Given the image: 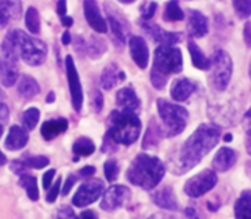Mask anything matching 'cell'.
Segmentation results:
<instances>
[{
	"mask_svg": "<svg viewBox=\"0 0 251 219\" xmlns=\"http://www.w3.org/2000/svg\"><path fill=\"white\" fill-rule=\"evenodd\" d=\"M221 137V130L214 124H200L178 149L173 150L167 160L174 175H182L196 167L203 157L214 149Z\"/></svg>",
	"mask_w": 251,
	"mask_h": 219,
	"instance_id": "cell-1",
	"label": "cell"
},
{
	"mask_svg": "<svg viewBox=\"0 0 251 219\" xmlns=\"http://www.w3.org/2000/svg\"><path fill=\"white\" fill-rule=\"evenodd\" d=\"M166 167L162 160L148 153L137 154L126 172L127 179L144 190H152L162 182Z\"/></svg>",
	"mask_w": 251,
	"mask_h": 219,
	"instance_id": "cell-2",
	"label": "cell"
},
{
	"mask_svg": "<svg viewBox=\"0 0 251 219\" xmlns=\"http://www.w3.org/2000/svg\"><path fill=\"white\" fill-rule=\"evenodd\" d=\"M106 135L118 145H133L140 138L142 124L137 113L115 109L106 120Z\"/></svg>",
	"mask_w": 251,
	"mask_h": 219,
	"instance_id": "cell-3",
	"label": "cell"
},
{
	"mask_svg": "<svg viewBox=\"0 0 251 219\" xmlns=\"http://www.w3.org/2000/svg\"><path fill=\"white\" fill-rule=\"evenodd\" d=\"M184 68L182 52L178 47L171 46H159L155 50L153 66L151 71V81L156 90L166 87L169 76L181 73Z\"/></svg>",
	"mask_w": 251,
	"mask_h": 219,
	"instance_id": "cell-4",
	"label": "cell"
},
{
	"mask_svg": "<svg viewBox=\"0 0 251 219\" xmlns=\"http://www.w3.org/2000/svg\"><path fill=\"white\" fill-rule=\"evenodd\" d=\"M156 106H157L159 117L162 120L164 137L174 138L184 132L188 124V117H189V113L184 106L173 103L163 98H159L156 101Z\"/></svg>",
	"mask_w": 251,
	"mask_h": 219,
	"instance_id": "cell-5",
	"label": "cell"
},
{
	"mask_svg": "<svg viewBox=\"0 0 251 219\" xmlns=\"http://www.w3.org/2000/svg\"><path fill=\"white\" fill-rule=\"evenodd\" d=\"M13 37L17 51L20 58L29 66H40L47 58V46L45 42L39 40L36 37L29 36L21 29H14L8 32Z\"/></svg>",
	"mask_w": 251,
	"mask_h": 219,
	"instance_id": "cell-6",
	"label": "cell"
},
{
	"mask_svg": "<svg viewBox=\"0 0 251 219\" xmlns=\"http://www.w3.org/2000/svg\"><path fill=\"white\" fill-rule=\"evenodd\" d=\"M210 73L208 81L211 87L217 91H225L232 79L233 72V62L228 52L225 50H217L210 59Z\"/></svg>",
	"mask_w": 251,
	"mask_h": 219,
	"instance_id": "cell-7",
	"label": "cell"
},
{
	"mask_svg": "<svg viewBox=\"0 0 251 219\" xmlns=\"http://www.w3.org/2000/svg\"><path fill=\"white\" fill-rule=\"evenodd\" d=\"M218 175L214 170H203L185 182L184 192L192 198H199L215 188Z\"/></svg>",
	"mask_w": 251,
	"mask_h": 219,
	"instance_id": "cell-8",
	"label": "cell"
},
{
	"mask_svg": "<svg viewBox=\"0 0 251 219\" xmlns=\"http://www.w3.org/2000/svg\"><path fill=\"white\" fill-rule=\"evenodd\" d=\"M103 182L101 179H90L87 182L81 183V186L75 193L72 203L75 207L84 208L87 205L96 203L103 195Z\"/></svg>",
	"mask_w": 251,
	"mask_h": 219,
	"instance_id": "cell-9",
	"label": "cell"
},
{
	"mask_svg": "<svg viewBox=\"0 0 251 219\" xmlns=\"http://www.w3.org/2000/svg\"><path fill=\"white\" fill-rule=\"evenodd\" d=\"M131 198V190L125 185H113L103 193L101 198V208L103 211L112 212L126 205Z\"/></svg>",
	"mask_w": 251,
	"mask_h": 219,
	"instance_id": "cell-10",
	"label": "cell"
},
{
	"mask_svg": "<svg viewBox=\"0 0 251 219\" xmlns=\"http://www.w3.org/2000/svg\"><path fill=\"white\" fill-rule=\"evenodd\" d=\"M65 69H67L68 86H69V91H71L72 105L76 112H80L81 106H83V90H81L79 73L75 65L74 58L71 55L65 57Z\"/></svg>",
	"mask_w": 251,
	"mask_h": 219,
	"instance_id": "cell-11",
	"label": "cell"
},
{
	"mask_svg": "<svg viewBox=\"0 0 251 219\" xmlns=\"http://www.w3.org/2000/svg\"><path fill=\"white\" fill-rule=\"evenodd\" d=\"M105 7H106L105 11H106V17H108L106 22H109V25H111L112 35L118 40L119 44H126V40L131 32L130 24L116 8H111L109 4H105Z\"/></svg>",
	"mask_w": 251,
	"mask_h": 219,
	"instance_id": "cell-12",
	"label": "cell"
},
{
	"mask_svg": "<svg viewBox=\"0 0 251 219\" xmlns=\"http://www.w3.org/2000/svg\"><path fill=\"white\" fill-rule=\"evenodd\" d=\"M141 26L144 30L148 33L149 36L155 40L156 43H160V46H171L174 47V44H177L182 36L178 32H169L164 30L162 26H159L157 24H152L151 21H142Z\"/></svg>",
	"mask_w": 251,
	"mask_h": 219,
	"instance_id": "cell-13",
	"label": "cell"
},
{
	"mask_svg": "<svg viewBox=\"0 0 251 219\" xmlns=\"http://www.w3.org/2000/svg\"><path fill=\"white\" fill-rule=\"evenodd\" d=\"M84 8V17L90 25V28L98 33H106L108 32V22L101 14V10L98 7V3L94 0H86L83 1Z\"/></svg>",
	"mask_w": 251,
	"mask_h": 219,
	"instance_id": "cell-14",
	"label": "cell"
},
{
	"mask_svg": "<svg viewBox=\"0 0 251 219\" xmlns=\"http://www.w3.org/2000/svg\"><path fill=\"white\" fill-rule=\"evenodd\" d=\"M128 47L134 64L140 69H147L149 62V49L145 39L141 36H131L128 40Z\"/></svg>",
	"mask_w": 251,
	"mask_h": 219,
	"instance_id": "cell-15",
	"label": "cell"
},
{
	"mask_svg": "<svg viewBox=\"0 0 251 219\" xmlns=\"http://www.w3.org/2000/svg\"><path fill=\"white\" fill-rule=\"evenodd\" d=\"M186 29L192 39L204 37L208 33V18L199 10H189Z\"/></svg>",
	"mask_w": 251,
	"mask_h": 219,
	"instance_id": "cell-16",
	"label": "cell"
},
{
	"mask_svg": "<svg viewBox=\"0 0 251 219\" xmlns=\"http://www.w3.org/2000/svg\"><path fill=\"white\" fill-rule=\"evenodd\" d=\"M152 200L157 207H160L163 210H167V211H178L179 210V204H178L177 197H176V193L169 185L160 186L159 189L155 190L152 193Z\"/></svg>",
	"mask_w": 251,
	"mask_h": 219,
	"instance_id": "cell-17",
	"label": "cell"
},
{
	"mask_svg": "<svg viewBox=\"0 0 251 219\" xmlns=\"http://www.w3.org/2000/svg\"><path fill=\"white\" fill-rule=\"evenodd\" d=\"M237 161V152L224 146L217 153L213 159V168L215 172H226L230 168L236 164Z\"/></svg>",
	"mask_w": 251,
	"mask_h": 219,
	"instance_id": "cell-18",
	"label": "cell"
},
{
	"mask_svg": "<svg viewBox=\"0 0 251 219\" xmlns=\"http://www.w3.org/2000/svg\"><path fill=\"white\" fill-rule=\"evenodd\" d=\"M116 103L122 110H128V112H133L137 115L141 109L140 98L131 87H125L119 90L116 94Z\"/></svg>",
	"mask_w": 251,
	"mask_h": 219,
	"instance_id": "cell-19",
	"label": "cell"
},
{
	"mask_svg": "<svg viewBox=\"0 0 251 219\" xmlns=\"http://www.w3.org/2000/svg\"><path fill=\"white\" fill-rule=\"evenodd\" d=\"M196 88H198L196 83L191 79H186V77L177 79L171 86V98L177 102H184L196 91Z\"/></svg>",
	"mask_w": 251,
	"mask_h": 219,
	"instance_id": "cell-20",
	"label": "cell"
},
{
	"mask_svg": "<svg viewBox=\"0 0 251 219\" xmlns=\"http://www.w3.org/2000/svg\"><path fill=\"white\" fill-rule=\"evenodd\" d=\"M126 80V73L116 64H109L101 73V87L109 91Z\"/></svg>",
	"mask_w": 251,
	"mask_h": 219,
	"instance_id": "cell-21",
	"label": "cell"
},
{
	"mask_svg": "<svg viewBox=\"0 0 251 219\" xmlns=\"http://www.w3.org/2000/svg\"><path fill=\"white\" fill-rule=\"evenodd\" d=\"M28 141H29V135L25 128L20 125H11L7 138L4 141V146L7 150H21L26 146Z\"/></svg>",
	"mask_w": 251,
	"mask_h": 219,
	"instance_id": "cell-22",
	"label": "cell"
},
{
	"mask_svg": "<svg viewBox=\"0 0 251 219\" xmlns=\"http://www.w3.org/2000/svg\"><path fill=\"white\" fill-rule=\"evenodd\" d=\"M68 123L67 119L64 117H59V119H51V120H47L43 123L40 132H42V137L46 141H51V139L57 138L58 135L64 134L68 130Z\"/></svg>",
	"mask_w": 251,
	"mask_h": 219,
	"instance_id": "cell-23",
	"label": "cell"
},
{
	"mask_svg": "<svg viewBox=\"0 0 251 219\" xmlns=\"http://www.w3.org/2000/svg\"><path fill=\"white\" fill-rule=\"evenodd\" d=\"M21 14V1H0V26H7L10 20H18Z\"/></svg>",
	"mask_w": 251,
	"mask_h": 219,
	"instance_id": "cell-24",
	"label": "cell"
},
{
	"mask_svg": "<svg viewBox=\"0 0 251 219\" xmlns=\"http://www.w3.org/2000/svg\"><path fill=\"white\" fill-rule=\"evenodd\" d=\"M164 138V131H163V127L155 119L151 120V123L148 125V130L145 132V137H144V141H142V149H155L156 146L160 144V141Z\"/></svg>",
	"mask_w": 251,
	"mask_h": 219,
	"instance_id": "cell-25",
	"label": "cell"
},
{
	"mask_svg": "<svg viewBox=\"0 0 251 219\" xmlns=\"http://www.w3.org/2000/svg\"><path fill=\"white\" fill-rule=\"evenodd\" d=\"M18 79V64L0 58V81L4 87H13Z\"/></svg>",
	"mask_w": 251,
	"mask_h": 219,
	"instance_id": "cell-26",
	"label": "cell"
},
{
	"mask_svg": "<svg viewBox=\"0 0 251 219\" xmlns=\"http://www.w3.org/2000/svg\"><path fill=\"white\" fill-rule=\"evenodd\" d=\"M17 91H18V94L21 95L24 99L29 101L32 98H35L36 95H39V93H40V86H39V83L32 76L24 74V76H21L20 81H18Z\"/></svg>",
	"mask_w": 251,
	"mask_h": 219,
	"instance_id": "cell-27",
	"label": "cell"
},
{
	"mask_svg": "<svg viewBox=\"0 0 251 219\" xmlns=\"http://www.w3.org/2000/svg\"><path fill=\"white\" fill-rule=\"evenodd\" d=\"M188 50L191 54V59H192L193 66L199 71H208L210 69V58H207L206 54L203 52V50L200 49L198 44L193 42L192 39L188 42Z\"/></svg>",
	"mask_w": 251,
	"mask_h": 219,
	"instance_id": "cell-28",
	"label": "cell"
},
{
	"mask_svg": "<svg viewBox=\"0 0 251 219\" xmlns=\"http://www.w3.org/2000/svg\"><path fill=\"white\" fill-rule=\"evenodd\" d=\"M235 219H251V190H243L236 200Z\"/></svg>",
	"mask_w": 251,
	"mask_h": 219,
	"instance_id": "cell-29",
	"label": "cell"
},
{
	"mask_svg": "<svg viewBox=\"0 0 251 219\" xmlns=\"http://www.w3.org/2000/svg\"><path fill=\"white\" fill-rule=\"evenodd\" d=\"M72 152L76 156L75 161L79 160V157H89L96 152V145L94 142L87 137H81V138L75 141L74 146H72Z\"/></svg>",
	"mask_w": 251,
	"mask_h": 219,
	"instance_id": "cell-30",
	"label": "cell"
},
{
	"mask_svg": "<svg viewBox=\"0 0 251 219\" xmlns=\"http://www.w3.org/2000/svg\"><path fill=\"white\" fill-rule=\"evenodd\" d=\"M106 49H108L106 42L102 40L101 37L91 36L89 42H86V54L90 58L98 59L100 57H102V54L106 51Z\"/></svg>",
	"mask_w": 251,
	"mask_h": 219,
	"instance_id": "cell-31",
	"label": "cell"
},
{
	"mask_svg": "<svg viewBox=\"0 0 251 219\" xmlns=\"http://www.w3.org/2000/svg\"><path fill=\"white\" fill-rule=\"evenodd\" d=\"M20 183L24 189L26 190V195L32 201L39 200V189H37V179L30 174H24L20 176Z\"/></svg>",
	"mask_w": 251,
	"mask_h": 219,
	"instance_id": "cell-32",
	"label": "cell"
},
{
	"mask_svg": "<svg viewBox=\"0 0 251 219\" xmlns=\"http://www.w3.org/2000/svg\"><path fill=\"white\" fill-rule=\"evenodd\" d=\"M164 20L169 22H178L184 20V11L179 7L178 1H169L166 4V10H164Z\"/></svg>",
	"mask_w": 251,
	"mask_h": 219,
	"instance_id": "cell-33",
	"label": "cell"
},
{
	"mask_svg": "<svg viewBox=\"0 0 251 219\" xmlns=\"http://www.w3.org/2000/svg\"><path fill=\"white\" fill-rule=\"evenodd\" d=\"M25 25L30 33L36 35L40 32V15L35 7H29L25 14Z\"/></svg>",
	"mask_w": 251,
	"mask_h": 219,
	"instance_id": "cell-34",
	"label": "cell"
},
{
	"mask_svg": "<svg viewBox=\"0 0 251 219\" xmlns=\"http://www.w3.org/2000/svg\"><path fill=\"white\" fill-rule=\"evenodd\" d=\"M39 119H40V110L37 109V108H35V106L28 108V109L23 113L24 128H25L26 131H32V130L36 127Z\"/></svg>",
	"mask_w": 251,
	"mask_h": 219,
	"instance_id": "cell-35",
	"label": "cell"
},
{
	"mask_svg": "<svg viewBox=\"0 0 251 219\" xmlns=\"http://www.w3.org/2000/svg\"><path fill=\"white\" fill-rule=\"evenodd\" d=\"M21 163L25 166V168L42 170L50 164V159L46 156H29V157H24Z\"/></svg>",
	"mask_w": 251,
	"mask_h": 219,
	"instance_id": "cell-36",
	"label": "cell"
},
{
	"mask_svg": "<svg viewBox=\"0 0 251 219\" xmlns=\"http://www.w3.org/2000/svg\"><path fill=\"white\" fill-rule=\"evenodd\" d=\"M119 172H120V167L116 159H109L103 163V174L108 182H115L118 179Z\"/></svg>",
	"mask_w": 251,
	"mask_h": 219,
	"instance_id": "cell-37",
	"label": "cell"
},
{
	"mask_svg": "<svg viewBox=\"0 0 251 219\" xmlns=\"http://www.w3.org/2000/svg\"><path fill=\"white\" fill-rule=\"evenodd\" d=\"M232 6L235 8V13L242 20H249L251 17V0L247 1H233Z\"/></svg>",
	"mask_w": 251,
	"mask_h": 219,
	"instance_id": "cell-38",
	"label": "cell"
},
{
	"mask_svg": "<svg viewBox=\"0 0 251 219\" xmlns=\"http://www.w3.org/2000/svg\"><path fill=\"white\" fill-rule=\"evenodd\" d=\"M157 10V3L156 1H144L141 4V17L144 21H151L153 18V15L156 14Z\"/></svg>",
	"mask_w": 251,
	"mask_h": 219,
	"instance_id": "cell-39",
	"label": "cell"
},
{
	"mask_svg": "<svg viewBox=\"0 0 251 219\" xmlns=\"http://www.w3.org/2000/svg\"><path fill=\"white\" fill-rule=\"evenodd\" d=\"M61 182H62V179H61V176H59L58 179L55 181V183L49 189V193H47V196H46V201H47V203H54V201L57 200V197H58L59 195V189H61Z\"/></svg>",
	"mask_w": 251,
	"mask_h": 219,
	"instance_id": "cell-40",
	"label": "cell"
},
{
	"mask_svg": "<svg viewBox=\"0 0 251 219\" xmlns=\"http://www.w3.org/2000/svg\"><path fill=\"white\" fill-rule=\"evenodd\" d=\"M91 106L94 108V110H96L97 113L101 112V109L103 108V97L98 90H96V91L91 94Z\"/></svg>",
	"mask_w": 251,
	"mask_h": 219,
	"instance_id": "cell-41",
	"label": "cell"
},
{
	"mask_svg": "<svg viewBox=\"0 0 251 219\" xmlns=\"http://www.w3.org/2000/svg\"><path fill=\"white\" fill-rule=\"evenodd\" d=\"M116 150H118V144H115V142L105 134L102 146H101V152H102V153H113V152H116Z\"/></svg>",
	"mask_w": 251,
	"mask_h": 219,
	"instance_id": "cell-42",
	"label": "cell"
},
{
	"mask_svg": "<svg viewBox=\"0 0 251 219\" xmlns=\"http://www.w3.org/2000/svg\"><path fill=\"white\" fill-rule=\"evenodd\" d=\"M57 219H79V218L76 217V214H75V211L71 208V207H68V205H62L58 211H57Z\"/></svg>",
	"mask_w": 251,
	"mask_h": 219,
	"instance_id": "cell-43",
	"label": "cell"
},
{
	"mask_svg": "<svg viewBox=\"0 0 251 219\" xmlns=\"http://www.w3.org/2000/svg\"><path fill=\"white\" fill-rule=\"evenodd\" d=\"M243 127H244V130H246V134H247V138H246V141L251 142V108L244 113Z\"/></svg>",
	"mask_w": 251,
	"mask_h": 219,
	"instance_id": "cell-44",
	"label": "cell"
},
{
	"mask_svg": "<svg viewBox=\"0 0 251 219\" xmlns=\"http://www.w3.org/2000/svg\"><path fill=\"white\" fill-rule=\"evenodd\" d=\"M77 182V176L76 175H69L65 181V185L62 188V196H67L68 193L71 192V189L75 186V183Z\"/></svg>",
	"mask_w": 251,
	"mask_h": 219,
	"instance_id": "cell-45",
	"label": "cell"
},
{
	"mask_svg": "<svg viewBox=\"0 0 251 219\" xmlns=\"http://www.w3.org/2000/svg\"><path fill=\"white\" fill-rule=\"evenodd\" d=\"M10 119V110L4 102H0V124H6Z\"/></svg>",
	"mask_w": 251,
	"mask_h": 219,
	"instance_id": "cell-46",
	"label": "cell"
},
{
	"mask_svg": "<svg viewBox=\"0 0 251 219\" xmlns=\"http://www.w3.org/2000/svg\"><path fill=\"white\" fill-rule=\"evenodd\" d=\"M54 175H55V170H54V168L49 170L45 175H43V188H45L46 190L51 188V183H52V179H54Z\"/></svg>",
	"mask_w": 251,
	"mask_h": 219,
	"instance_id": "cell-47",
	"label": "cell"
},
{
	"mask_svg": "<svg viewBox=\"0 0 251 219\" xmlns=\"http://www.w3.org/2000/svg\"><path fill=\"white\" fill-rule=\"evenodd\" d=\"M243 37H244V43L246 46L251 49V22L247 21L244 24L243 28Z\"/></svg>",
	"mask_w": 251,
	"mask_h": 219,
	"instance_id": "cell-48",
	"label": "cell"
},
{
	"mask_svg": "<svg viewBox=\"0 0 251 219\" xmlns=\"http://www.w3.org/2000/svg\"><path fill=\"white\" fill-rule=\"evenodd\" d=\"M94 174H96V167H93V166H86L80 170V175L83 178H89Z\"/></svg>",
	"mask_w": 251,
	"mask_h": 219,
	"instance_id": "cell-49",
	"label": "cell"
},
{
	"mask_svg": "<svg viewBox=\"0 0 251 219\" xmlns=\"http://www.w3.org/2000/svg\"><path fill=\"white\" fill-rule=\"evenodd\" d=\"M67 1H58L57 3V13H58V15L62 18V17H65V14H67Z\"/></svg>",
	"mask_w": 251,
	"mask_h": 219,
	"instance_id": "cell-50",
	"label": "cell"
},
{
	"mask_svg": "<svg viewBox=\"0 0 251 219\" xmlns=\"http://www.w3.org/2000/svg\"><path fill=\"white\" fill-rule=\"evenodd\" d=\"M185 214H186V217L189 219H203L199 214L196 212V208H193V207H188V208L185 210Z\"/></svg>",
	"mask_w": 251,
	"mask_h": 219,
	"instance_id": "cell-51",
	"label": "cell"
},
{
	"mask_svg": "<svg viewBox=\"0 0 251 219\" xmlns=\"http://www.w3.org/2000/svg\"><path fill=\"white\" fill-rule=\"evenodd\" d=\"M148 219H177L176 217H173L170 214H166V212H156L153 215H151Z\"/></svg>",
	"mask_w": 251,
	"mask_h": 219,
	"instance_id": "cell-52",
	"label": "cell"
},
{
	"mask_svg": "<svg viewBox=\"0 0 251 219\" xmlns=\"http://www.w3.org/2000/svg\"><path fill=\"white\" fill-rule=\"evenodd\" d=\"M79 219H98V218H97L96 212L91 211V210H86V211L81 212Z\"/></svg>",
	"mask_w": 251,
	"mask_h": 219,
	"instance_id": "cell-53",
	"label": "cell"
},
{
	"mask_svg": "<svg viewBox=\"0 0 251 219\" xmlns=\"http://www.w3.org/2000/svg\"><path fill=\"white\" fill-rule=\"evenodd\" d=\"M61 24H62L65 28H71V26L74 25V18L65 15V17H62V18H61Z\"/></svg>",
	"mask_w": 251,
	"mask_h": 219,
	"instance_id": "cell-54",
	"label": "cell"
},
{
	"mask_svg": "<svg viewBox=\"0 0 251 219\" xmlns=\"http://www.w3.org/2000/svg\"><path fill=\"white\" fill-rule=\"evenodd\" d=\"M62 43L65 44V46H68V44H71V42H72V37H71V32H64V35H62Z\"/></svg>",
	"mask_w": 251,
	"mask_h": 219,
	"instance_id": "cell-55",
	"label": "cell"
},
{
	"mask_svg": "<svg viewBox=\"0 0 251 219\" xmlns=\"http://www.w3.org/2000/svg\"><path fill=\"white\" fill-rule=\"evenodd\" d=\"M54 101H55V94H54V93H50V94L47 95V98H46V102L52 103Z\"/></svg>",
	"mask_w": 251,
	"mask_h": 219,
	"instance_id": "cell-56",
	"label": "cell"
},
{
	"mask_svg": "<svg viewBox=\"0 0 251 219\" xmlns=\"http://www.w3.org/2000/svg\"><path fill=\"white\" fill-rule=\"evenodd\" d=\"M6 163H7V157L4 156V153H1V150H0V167L4 166Z\"/></svg>",
	"mask_w": 251,
	"mask_h": 219,
	"instance_id": "cell-57",
	"label": "cell"
},
{
	"mask_svg": "<svg viewBox=\"0 0 251 219\" xmlns=\"http://www.w3.org/2000/svg\"><path fill=\"white\" fill-rule=\"evenodd\" d=\"M232 138H233V137H232V134H225V135H224V141H225V142H230Z\"/></svg>",
	"mask_w": 251,
	"mask_h": 219,
	"instance_id": "cell-58",
	"label": "cell"
},
{
	"mask_svg": "<svg viewBox=\"0 0 251 219\" xmlns=\"http://www.w3.org/2000/svg\"><path fill=\"white\" fill-rule=\"evenodd\" d=\"M246 149H247V153L251 156V142L249 141H246Z\"/></svg>",
	"mask_w": 251,
	"mask_h": 219,
	"instance_id": "cell-59",
	"label": "cell"
},
{
	"mask_svg": "<svg viewBox=\"0 0 251 219\" xmlns=\"http://www.w3.org/2000/svg\"><path fill=\"white\" fill-rule=\"evenodd\" d=\"M246 171H247V174L251 176V161L247 163V166H246Z\"/></svg>",
	"mask_w": 251,
	"mask_h": 219,
	"instance_id": "cell-60",
	"label": "cell"
},
{
	"mask_svg": "<svg viewBox=\"0 0 251 219\" xmlns=\"http://www.w3.org/2000/svg\"><path fill=\"white\" fill-rule=\"evenodd\" d=\"M1 135H3V125L0 124V138H1Z\"/></svg>",
	"mask_w": 251,
	"mask_h": 219,
	"instance_id": "cell-61",
	"label": "cell"
},
{
	"mask_svg": "<svg viewBox=\"0 0 251 219\" xmlns=\"http://www.w3.org/2000/svg\"><path fill=\"white\" fill-rule=\"evenodd\" d=\"M3 97H4V94H3V91L0 90V98H3Z\"/></svg>",
	"mask_w": 251,
	"mask_h": 219,
	"instance_id": "cell-62",
	"label": "cell"
},
{
	"mask_svg": "<svg viewBox=\"0 0 251 219\" xmlns=\"http://www.w3.org/2000/svg\"><path fill=\"white\" fill-rule=\"evenodd\" d=\"M249 71H250V79H251V59H250V69H249Z\"/></svg>",
	"mask_w": 251,
	"mask_h": 219,
	"instance_id": "cell-63",
	"label": "cell"
}]
</instances>
